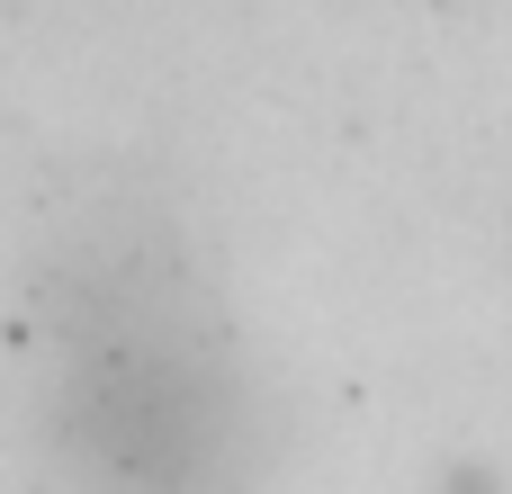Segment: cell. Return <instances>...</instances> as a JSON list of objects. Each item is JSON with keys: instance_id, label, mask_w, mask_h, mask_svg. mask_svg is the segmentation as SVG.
I'll use <instances>...</instances> for the list:
<instances>
[{"instance_id": "obj_1", "label": "cell", "mask_w": 512, "mask_h": 494, "mask_svg": "<svg viewBox=\"0 0 512 494\" xmlns=\"http://www.w3.org/2000/svg\"><path fill=\"white\" fill-rule=\"evenodd\" d=\"M45 432L81 494H234L261 468L252 378L171 243H90L45 279Z\"/></svg>"}]
</instances>
